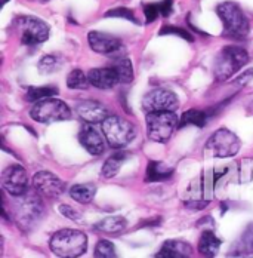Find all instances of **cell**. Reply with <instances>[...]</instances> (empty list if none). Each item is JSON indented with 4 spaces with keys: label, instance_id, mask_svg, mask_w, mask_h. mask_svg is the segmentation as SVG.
Returning <instances> with one entry per match:
<instances>
[{
    "label": "cell",
    "instance_id": "ac0fdd59",
    "mask_svg": "<svg viewBox=\"0 0 253 258\" xmlns=\"http://www.w3.org/2000/svg\"><path fill=\"white\" fill-rule=\"evenodd\" d=\"M221 239L212 232V230H204L199 239V252L204 258H215L221 249Z\"/></svg>",
    "mask_w": 253,
    "mask_h": 258
},
{
    "label": "cell",
    "instance_id": "60d3db41",
    "mask_svg": "<svg viewBox=\"0 0 253 258\" xmlns=\"http://www.w3.org/2000/svg\"><path fill=\"white\" fill-rule=\"evenodd\" d=\"M40 2H48V0H40Z\"/></svg>",
    "mask_w": 253,
    "mask_h": 258
},
{
    "label": "cell",
    "instance_id": "6da1fadb",
    "mask_svg": "<svg viewBox=\"0 0 253 258\" xmlns=\"http://www.w3.org/2000/svg\"><path fill=\"white\" fill-rule=\"evenodd\" d=\"M49 248L56 257L78 258L88 249V236L77 229H62L52 234Z\"/></svg>",
    "mask_w": 253,
    "mask_h": 258
},
{
    "label": "cell",
    "instance_id": "4fadbf2b",
    "mask_svg": "<svg viewBox=\"0 0 253 258\" xmlns=\"http://www.w3.org/2000/svg\"><path fill=\"white\" fill-rule=\"evenodd\" d=\"M88 42L92 51L102 53V55H113L123 48V43L119 37L102 33V31H95V30L89 31Z\"/></svg>",
    "mask_w": 253,
    "mask_h": 258
},
{
    "label": "cell",
    "instance_id": "e575fe53",
    "mask_svg": "<svg viewBox=\"0 0 253 258\" xmlns=\"http://www.w3.org/2000/svg\"><path fill=\"white\" fill-rule=\"evenodd\" d=\"M209 204L210 201L207 199H185L184 201V207L190 211H203Z\"/></svg>",
    "mask_w": 253,
    "mask_h": 258
},
{
    "label": "cell",
    "instance_id": "836d02e7",
    "mask_svg": "<svg viewBox=\"0 0 253 258\" xmlns=\"http://www.w3.org/2000/svg\"><path fill=\"white\" fill-rule=\"evenodd\" d=\"M58 211H59L65 218H68V220H71V221H80V220H81L80 212H78L77 209H74V208L70 207V205L62 204V205L58 207Z\"/></svg>",
    "mask_w": 253,
    "mask_h": 258
},
{
    "label": "cell",
    "instance_id": "9c48e42d",
    "mask_svg": "<svg viewBox=\"0 0 253 258\" xmlns=\"http://www.w3.org/2000/svg\"><path fill=\"white\" fill-rule=\"evenodd\" d=\"M17 26L20 27L21 43L24 46H37L49 39L51 28L40 18L30 17V15L18 17Z\"/></svg>",
    "mask_w": 253,
    "mask_h": 258
},
{
    "label": "cell",
    "instance_id": "f1b7e54d",
    "mask_svg": "<svg viewBox=\"0 0 253 258\" xmlns=\"http://www.w3.org/2000/svg\"><path fill=\"white\" fill-rule=\"evenodd\" d=\"M61 67V58L58 55H45L39 61V72L42 75L55 73Z\"/></svg>",
    "mask_w": 253,
    "mask_h": 258
},
{
    "label": "cell",
    "instance_id": "f35d334b",
    "mask_svg": "<svg viewBox=\"0 0 253 258\" xmlns=\"http://www.w3.org/2000/svg\"><path fill=\"white\" fill-rule=\"evenodd\" d=\"M247 110H249V113H252L253 114V101L249 104V107H247Z\"/></svg>",
    "mask_w": 253,
    "mask_h": 258
},
{
    "label": "cell",
    "instance_id": "4316f807",
    "mask_svg": "<svg viewBox=\"0 0 253 258\" xmlns=\"http://www.w3.org/2000/svg\"><path fill=\"white\" fill-rule=\"evenodd\" d=\"M235 180L240 184L249 182L253 180V160L252 159H243L235 166Z\"/></svg>",
    "mask_w": 253,
    "mask_h": 258
},
{
    "label": "cell",
    "instance_id": "30bf717a",
    "mask_svg": "<svg viewBox=\"0 0 253 258\" xmlns=\"http://www.w3.org/2000/svg\"><path fill=\"white\" fill-rule=\"evenodd\" d=\"M179 105V98L175 92L166 88H155L142 98V108L148 113L155 111H175Z\"/></svg>",
    "mask_w": 253,
    "mask_h": 258
},
{
    "label": "cell",
    "instance_id": "8992f818",
    "mask_svg": "<svg viewBox=\"0 0 253 258\" xmlns=\"http://www.w3.org/2000/svg\"><path fill=\"white\" fill-rule=\"evenodd\" d=\"M241 149V140L228 128L216 129L206 143V153L212 157H232Z\"/></svg>",
    "mask_w": 253,
    "mask_h": 258
},
{
    "label": "cell",
    "instance_id": "ffe728a7",
    "mask_svg": "<svg viewBox=\"0 0 253 258\" xmlns=\"http://www.w3.org/2000/svg\"><path fill=\"white\" fill-rule=\"evenodd\" d=\"M129 157H130V155H129L127 152H116V153H113V155L110 156V157L104 162V165H102V177L107 178V180L116 177Z\"/></svg>",
    "mask_w": 253,
    "mask_h": 258
},
{
    "label": "cell",
    "instance_id": "7402d4cb",
    "mask_svg": "<svg viewBox=\"0 0 253 258\" xmlns=\"http://www.w3.org/2000/svg\"><path fill=\"white\" fill-rule=\"evenodd\" d=\"M126 226V218H123L122 215H111V217H107V218L101 220V221L95 226V229L102 233H107V234H114V236H117V234H120L122 232H125Z\"/></svg>",
    "mask_w": 253,
    "mask_h": 258
},
{
    "label": "cell",
    "instance_id": "d6a6232c",
    "mask_svg": "<svg viewBox=\"0 0 253 258\" xmlns=\"http://www.w3.org/2000/svg\"><path fill=\"white\" fill-rule=\"evenodd\" d=\"M160 12L157 8V3H147L144 5V17H145V24H151L158 18Z\"/></svg>",
    "mask_w": 253,
    "mask_h": 258
},
{
    "label": "cell",
    "instance_id": "2e32d148",
    "mask_svg": "<svg viewBox=\"0 0 253 258\" xmlns=\"http://www.w3.org/2000/svg\"><path fill=\"white\" fill-rule=\"evenodd\" d=\"M193 254L191 245L181 239H169L163 242L155 258H190Z\"/></svg>",
    "mask_w": 253,
    "mask_h": 258
},
{
    "label": "cell",
    "instance_id": "484cf974",
    "mask_svg": "<svg viewBox=\"0 0 253 258\" xmlns=\"http://www.w3.org/2000/svg\"><path fill=\"white\" fill-rule=\"evenodd\" d=\"M89 85L91 83H89L88 75H85V72L80 70V69L71 70L68 73V76H67V88L68 89H80V91H83V89H88Z\"/></svg>",
    "mask_w": 253,
    "mask_h": 258
},
{
    "label": "cell",
    "instance_id": "d6986e66",
    "mask_svg": "<svg viewBox=\"0 0 253 258\" xmlns=\"http://www.w3.org/2000/svg\"><path fill=\"white\" fill-rule=\"evenodd\" d=\"M175 169L172 166H167L163 162L158 160H150L145 172V181L147 182H158V181L169 180L174 175Z\"/></svg>",
    "mask_w": 253,
    "mask_h": 258
},
{
    "label": "cell",
    "instance_id": "cb8c5ba5",
    "mask_svg": "<svg viewBox=\"0 0 253 258\" xmlns=\"http://www.w3.org/2000/svg\"><path fill=\"white\" fill-rule=\"evenodd\" d=\"M58 88L56 86H31L28 88L26 92V100L28 103H39L48 98H53L58 94Z\"/></svg>",
    "mask_w": 253,
    "mask_h": 258
},
{
    "label": "cell",
    "instance_id": "8fae6325",
    "mask_svg": "<svg viewBox=\"0 0 253 258\" xmlns=\"http://www.w3.org/2000/svg\"><path fill=\"white\" fill-rule=\"evenodd\" d=\"M2 185L3 190L12 198H21L27 195L28 190V177L24 166L14 163L9 165L2 174Z\"/></svg>",
    "mask_w": 253,
    "mask_h": 258
},
{
    "label": "cell",
    "instance_id": "4dcf8cb0",
    "mask_svg": "<svg viewBox=\"0 0 253 258\" xmlns=\"http://www.w3.org/2000/svg\"><path fill=\"white\" fill-rule=\"evenodd\" d=\"M160 36H179L182 37L184 40L193 43L194 42V37L191 34V31H187L185 28H181V27L177 26H163L160 28Z\"/></svg>",
    "mask_w": 253,
    "mask_h": 258
},
{
    "label": "cell",
    "instance_id": "74e56055",
    "mask_svg": "<svg viewBox=\"0 0 253 258\" xmlns=\"http://www.w3.org/2000/svg\"><path fill=\"white\" fill-rule=\"evenodd\" d=\"M207 226H209V229H210V230L213 229L215 221H213V218H212V217H204V218H202V220L199 221V227H207Z\"/></svg>",
    "mask_w": 253,
    "mask_h": 258
},
{
    "label": "cell",
    "instance_id": "f546056e",
    "mask_svg": "<svg viewBox=\"0 0 253 258\" xmlns=\"http://www.w3.org/2000/svg\"><path fill=\"white\" fill-rule=\"evenodd\" d=\"M104 17H105V18H123V20L130 21V23H133V24H139V23H138V18H136V15H135V12H133L132 9H129V8H123V6H120V8H113V9L107 11V12L104 14Z\"/></svg>",
    "mask_w": 253,
    "mask_h": 258
},
{
    "label": "cell",
    "instance_id": "7a4b0ae2",
    "mask_svg": "<svg viewBox=\"0 0 253 258\" xmlns=\"http://www.w3.org/2000/svg\"><path fill=\"white\" fill-rule=\"evenodd\" d=\"M216 14L224 24V36L234 40H243L249 36L250 24L240 5L235 2H222L216 6Z\"/></svg>",
    "mask_w": 253,
    "mask_h": 258
},
{
    "label": "cell",
    "instance_id": "52a82bcc",
    "mask_svg": "<svg viewBox=\"0 0 253 258\" xmlns=\"http://www.w3.org/2000/svg\"><path fill=\"white\" fill-rule=\"evenodd\" d=\"M30 116L39 123H55L71 119V110L62 100L48 98L34 104L30 108Z\"/></svg>",
    "mask_w": 253,
    "mask_h": 258
},
{
    "label": "cell",
    "instance_id": "8d00e7d4",
    "mask_svg": "<svg viewBox=\"0 0 253 258\" xmlns=\"http://www.w3.org/2000/svg\"><path fill=\"white\" fill-rule=\"evenodd\" d=\"M252 79H253V69H250V70H246L244 73H241L238 78L235 79V85H238V86H243V85L249 83Z\"/></svg>",
    "mask_w": 253,
    "mask_h": 258
},
{
    "label": "cell",
    "instance_id": "603a6c76",
    "mask_svg": "<svg viewBox=\"0 0 253 258\" xmlns=\"http://www.w3.org/2000/svg\"><path fill=\"white\" fill-rule=\"evenodd\" d=\"M97 195V185L92 182H85V184H74L70 188V196L81 205H88L94 201Z\"/></svg>",
    "mask_w": 253,
    "mask_h": 258
},
{
    "label": "cell",
    "instance_id": "ab89813d",
    "mask_svg": "<svg viewBox=\"0 0 253 258\" xmlns=\"http://www.w3.org/2000/svg\"><path fill=\"white\" fill-rule=\"evenodd\" d=\"M8 2H9V0H2V6H5V5H6Z\"/></svg>",
    "mask_w": 253,
    "mask_h": 258
},
{
    "label": "cell",
    "instance_id": "9a60e30c",
    "mask_svg": "<svg viewBox=\"0 0 253 258\" xmlns=\"http://www.w3.org/2000/svg\"><path fill=\"white\" fill-rule=\"evenodd\" d=\"M78 141L86 149L88 153L100 156L105 150V141L102 135L95 129L94 125H85L78 132Z\"/></svg>",
    "mask_w": 253,
    "mask_h": 258
},
{
    "label": "cell",
    "instance_id": "d590c367",
    "mask_svg": "<svg viewBox=\"0 0 253 258\" xmlns=\"http://www.w3.org/2000/svg\"><path fill=\"white\" fill-rule=\"evenodd\" d=\"M157 8H158V12L161 17H169L172 14V9H174V0L157 2Z\"/></svg>",
    "mask_w": 253,
    "mask_h": 258
},
{
    "label": "cell",
    "instance_id": "ba28073f",
    "mask_svg": "<svg viewBox=\"0 0 253 258\" xmlns=\"http://www.w3.org/2000/svg\"><path fill=\"white\" fill-rule=\"evenodd\" d=\"M43 215V204L37 195L27 193L17 198L15 202V220L24 232H30Z\"/></svg>",
    "mask_w": 253,
    "mask_h": 258
},
{
    "label": "cell",
    "instance_id": "d4e9b609",
    "mask_svg": "<svg viewBox=\"0 0 253 258\" xmlns=\"http://www.w3.org/2000/svg\"><path fill=\"white\" fill-rule=\"evenodd\" d=\"M119 78V83H130L133 80V66H132V61L123 56V58H117L113 66H111Z\"/></svg>",
    "mask_w": 253,
    "mask_h": 258
},
{
    "label": "cell",
    "instance_id": "7c38bea8",
    "mask_svg": "<svg viewBox=\"0 0 253 258\" xmlns=\"http://www.w3.org/2000/svg\"><path fill=\"white\" fill-rule=\"evenodd\" d=\"M33 187L39 196L55 199L65 191V182L49 171H40L33 177Z\"/></svg>",
    "mask_w": 253,
    "mask_h": 258
},
{
    "label": "cell",
    "instance_id": "277c9868",
    "mask_svg": "<svg viewBox=\"0 0 253 258\" xmlns=\"http://www.w3.org/2000/svg\"><path fill=\"white\" fill-rule=\"evenodd\" d=\"M102 132L105 135L108 146L117 150L126 147L136 137L135 125L125 117L114 116V114L108 116L102 122Z\"/></svg>",
    "mask_w": 253,
    "mask_h": 258
},
{
    "label": "cell",
    "instance_id": "e0dca14e",
    "mask_svg": "<svg viewBox=\"0 0 253 258\" xmlns=\"http://www.w3.org/2000/svg\"><path fill=\"white\" fill-rule=\"evenodd\" d=\"M88 79H89V83L98 89H113L119 83V78L113 67L92 69L88 73Z\"/></svg>",
    "mask_w": 253,
    "mask_h": 258
},
{
    "label": "cell",
    "instance_id": "5bb4252c",
    "mask_svg": "<svg viewBox=\"0 0 253 258\" xmlns=\"http://www.w3.org/2000/svg\"><path fill=\"white\" fill-rule=\"evenodd\" d=\"M77 116L85 120L88 125H97L101 123L108 117L107 107L97 100H85L76 105Z\"/></svg>",
    "mask_w": 253,
    "mask_h": 258
},
{
    "label": "cell",
    "instance_id": "3957f363",
    "mask_svg": "<svg viewBox=\"0 0 253 258\" xmlns=\"http://www.w3.org/2000/svg\"><path fill=\"white\" fill-rule=\"evenodd\" d=\"M247 62L249 52L241 46L228 45L219 51L213 61V76L216 80H228Z\"/></svg>",
    "mask_w": 253,
    "mask_h": 258
},
{
    "label": "cell",
    "instance_id": "1f68e13d",
    "mask_svg": "<svg viewBox=\"0 0 253 258\" xmlns=\"http://www.w3.org/2000/svg\"><path fill=\"white\" fill-rule=\"evenodd\" d=\"M240 252H249L253 254V223H250L246 230L241 234V239L238 242V246Z\"/></svg>",
    "mask_w": 253,
    "mask_h": 258
},
{
    "label": "cell",
    "instance_id": "5b68a950",
    "mask_svg": "<svg viewBox=\"0 0 253 258\" xmlns=\"http://www.w3.org/2000/svg\"><path fill=\"white\" fill-rule=\"evenodd\" d=\"M147 135L154 143L164 144L171 140L175 129L179 126V117L175 111H155L148 113L145 117Z\"/></svg>",
    "mask_w": 253,
    "mask_h": 258
},
{
    "label": "cell",
    "instance_id": "44dd1931",
    "mask_svg": "<svg viewBox=\"0 0 253 258\" xmlns=\"http://www.w3.org/2000/svg\"><path fill=\"white\" fill-rule=\"evenodd\" d=\"M209 120V116L206 113V110H187L185 113H182L179 116V126L178 129L185 128V126H196V128H203L206 126Z\"/></svg>",
    "mask_w": 253,
    "mask_h": 258
},
{
    "label": "cell",
    "instance_id": "83f0119b",
    "mask_svg": "<svg viewBox=\"0 0 253 258\" xmlns=\"http://www.w3.org/2000/svg\"><path fill=\"white\" fill-rule=\"evenodd\" d=\"M94 258H119L114 243L108 239H100L94 249Z\"/></svg>",
    "mask_w": 253,
    "mask_h": 258
}]
</instances>
